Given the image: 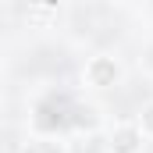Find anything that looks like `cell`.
Segmentation results:
<instances>
[{
    "instance_id": "cell-1",
    "label": "cell",
    "mask_w": 153,
    "mask_h": 153,
    "mask_svg": "<svg viewBox=\"0 0 153 153\" xmlns=\"http://www.w3.org/2000/svg\"><path fill=\"white\" fill-rule=\"evenodd\" d=\"M82 78H85V85H93V89H111V85L121 82V64H117L111 53H96V57L85 61Z\"/></svg>"
},
{
    "instance_id": "cell-2",
    "label": "cell",
    "mask_w": 153,
    "mask_h": 153,
    "mask_svg": "<svg viewBox=\"0 0 153 153\" xmlns=\"http://www.w3.org/2000/svg\"><path fill=\"white\" fill-rule=\"evenodd\" d=\"M143 146H146V135H143L139 121H121L111 128V139H107L111 153H143Z\"/></svg>"
},
{
    "instance_id": "cell-3",
    "label": "cell",
    "mask_w": 153,
    "mask_h": 153,
    "mask_svg": "<svg viewBox=\"0 0 153 153\" xmlns=\"http://www.w3.org/2000/svg\"><path fill=\"white\" fill-rule=\"evenodd\" d=\"M100 125V111L93 103H75V114H71V128H96Z\"/></svg>"
},
{
    "instance_id": "cell-4",
    "label": "cell",
    "mask_w": 153,
    "mask_h": 153,
    "mask_svg": "<svg viewBox=\"0 0 153 153\" xmlns=\"http://www.w3.org/2000/svg\"><path fill=\"white\" fill-rule=\"evenodd\" d=\"M22 153H68L57 139H32V143H25V150Z\"/></svg>"
},
{
    "instance_id": "cell-5",
    "label": "cell",
    "mask_w": 153,
    "mask_h": 153,
    "mask_svg": "<svg viewBox=\"0 0 153 153\" xmlns=\"http://www.w3.org/2000/svg\"><path fill=\"white\" fill-rule=\"evenodd\" d=\"M135 121H139L143 135H146V139H153V100H150V103H143V111H139V117H135Z\"/></svg>"
},
{
    "instance_id": "cell-6",
    "label": "cell",
    "mask_w": 153,
    "mask_h": 153,
    "mask_svg": "<svg viewBox=\"0 0 153 153\" xmlns=\"http://www.w3.org/2000/svg\"><path fill=\"white\" fill-rule=\"evenodd\" d=\"M139 64H143V71H146V75H153V43L146 46V50H143V57H139Z\"/></svg>"
}]
</instances>
